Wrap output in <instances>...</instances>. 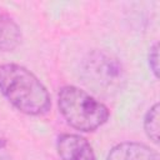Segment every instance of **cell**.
<instances>
[{
  "mask_svg": "<svg viewBox=\"0 0 160 160\" xmlns=\"http://www.w3.org/2000/svg\"><path fill=\"white\" fill-rule=\"evenodd\" d=\"M0 91L14 108L26 115H42L51 106L44 84L30 70L18 64L0 66Z\"/></svg>",
  "mask_w": 160,
  "mask_h": 160,
  "instance_id": "obj_1",
  "label": "cell"
},
{
  "mask_svg": "<svg viewBox=\"0 0 160 160\" xmlns=\"http://www.w3.org/2000/svg\"><path fill=\"white\" fill-rule=\"evenodd\" d=\"M82 75L85 82L96 92L111 94L119 89L125 80L124 68L119 59L105 51L89 54L84 62Z\"/></svg>",
  "mask_w": 160,
  "mask_h": 160,
  "instance_id": "obj_3",
  "label": "cell"
},
{
  "mask_svg": "<svg viewBox=\"0 0 160 160\" xmlns=\"http://www.w3.org/2000/svg\"><path fill=\"white\" fill-rule=\"evenodd\" d=\"M144 130L152 142H159V102H155L146 111L144 116Z\"/></svg>",
  "mask_w": 160,
  "mask_h": 160,
  "instance_id": "obj_7",
  "label": "cell"
},
{
  "mask_svg": "<svg viewBox=\"0 0 160 160\" xmlns=\"http://www.w3.org/2000/svg\"><path fill=\"white\" fill-rule=\"evenodd\" d=\"M106 160H159V154L142 142L124 141L110 150Z\"/></svg>",
  "mask_w": 160,
  "mask_h": 160,
  "instance_id": "obj_5",
  "label": "cell"
},
{
  "mask_svg": "<svg viewBox=\"0 0 160 160\" xmlns=\"http://www.w3.org/2000/svg\"><path fill=\"white\" fill-rule=\"evenodd\" d=\"M148 60H149L150 70L152 71L154 76L158 78L159 76V46H158V42H155L152 46H150Z\"/></svg>",
  "mask_w": 160,
  "mask_h": 160,
  "instance_id": "obj_8",
  "label": "cell"
},
{
  "mask_svg": "<svg viewBox=\"0 0 160 160\" xmlns=\"http://www.w3.org/2000/svg\"><path fill=\"white\" fill-rule=\"evenodd\" d=\"M58 104L68 124L84 132L95 131L110 116L109 109L102 102L74 85H66L60 89Z\"/></svg>",
  "mask_w": 160,
  "mask_h": 160,
  "instance_id": "obj_2",
  "label": "cell"
},
{
  "mask_svg": "<svg viewBox=\"0 0 160 160\" xmlns=\"http://www.w3.org/2000/svg\"><path fill=\"white\" fill-rule=\"evenodd\" d=\"M61 160H96L90 142L78 134H62L56 141Z\"/></svg>",
  "mask_w": 160,
  "mask_h": 160,
  "instance_id": "obj_4",
  "label": "cell"
},
{
  "mask_svg": "<svg viewBox=\"0 0 160 160\" xmlns=\"http://www.w3.org/2000/svg\"><path fill=\"white\" fill-rule=\"evenodd\" d=\"M22 40L20 26L9 15L0 11V50L12 51Z\"/></svg>",
  "mask_w": 160,
  "mask_h": 160,
  "instance_id": "obj_6",
  "label": "cell"
}]
</instances>
